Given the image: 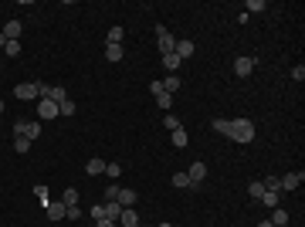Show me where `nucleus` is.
I'll return each instance as SVG.
<instances>
[{
	"label": "nucleus",
	"mask_w": 305,
	"mask_h": 227,
	"mask_svg": "<svg viewBox=\"0 0 305 227\" xmlns=\"http://www.w3.org/2000/svg\"><path fill=\"white\" fill-rule=\"evenodd\" d=\"M285 227H288V224H285Z\"/></svg>",
	"instance_id": "nucleus-48"
},
{
	"label": "nucleus",
	"mask_w": 305,
	"mask_h": 227,
	"mask_svg": "<svg viewBox=\"0 0 305 227\" xmlns=\"http://www.w3.org/2000/svg\"><path fill=\"white\" fill-rule=\"evenodd\" d=\"M58 105L55 102H48V98H38V119H58Z\"/></svg>",
	"instance_id": "nucleus-10"
},
{
	"label": "nucleus",
	"mask_w": 305,
	"mask_h": 227,
	"mask_svg": "<svg viewBox=\"0 0 305 227\" xmlns=\"http://www.w3.org/2000/svg\"><path fill=\"white\" fill-rule=\"evenodd\" d=\"M176 88H180V78L176 75H170L166 81H163V92H176Z\"/></svg>",
	"instance_id": "nucleus-33"
},
{
	"label": "nucleus",
	"mask_w": 305,
	"mask_h": 227,
	"mask_svg": "<svg viewBox=\"0 0 305 227\" xmlns=\"http://www.w3.org/2000/svg\"><path fill=\"white\" fill-rule=\"evenodd\" d=\"M261 183H265V190H275V193H282V176H275V173H271V176H265Z\"/></svg>",
	"instance_id": "nucleus-22"
},
{
	"label": "nucleus",
	"mask_w": 305,
	"mask_h": 227,
	"mask_svg": "<svg viewBox=\"0 0 305 227\" xmlns=\"http://www.w3.org/2000/svg\"><path fill=\"white\" fill-rule=\"evenodd\" d=\"M119 214H122V207H119L115 200H105V217H109V221H119Z\"/></svg>",
	"instance_id": "nucleus-25"
},
{
	"label": "nucleus",
	"mask_w": 305,
	"mask_h": 227,
	"mask_svg": "<svg viewBox=\"0 0 305 227\" xmlns=\"http://www.w3.org/2000/svg\"><path fill=\"white\" fill-rule=\"evenodd\" d=\"M268 221H271L275 227H285V224H288V214H285L282 207H275V210H271V217H268Z\"/></svg>",
	"instance_id": "nucleus-20"
},
{
	"label": "nucleus",
	"mask_w": 305,
	"mask_h": 227,
	"mask_svg": "<svg viewBox=\"0 0 305 227\" xmlns=\"http://www.w3.org/2000/svg\"><path fill=\"white\" fill-rule=\"evenodd\" d=\"M119 190H122V187H115V183H109V187H105V200H115V197H119Z\"/></svg>",
	"instance_id": "nucleus-37"
},
{
	"label": "nucleus",
	"mask_w": 305,
	"mask_h": 227,
	"mask_svg": "<svg viewBox=\"0 0 305 227\" xmlns=\"http://www.w3.org/2000/svg\"><path fill=\"white\" fill-rule=\"evenodd\" d=\"M44 210H48V217H51L55 224H58V221H65V214H68V207H65L61 200H55V204H48Z\"/></svg>",
	"instance_id": "nucleus-13"
},
{
	"label": "nucleus",
	"mask_w": 305,
	"mask_h": 227,
	"mask_svg": "<svg viewBox=\"0 0 305 227\" xmlns=\"http://www.w3.org/2000/svg\"><path fill=\"white\" fill-rule=\"evenodd\" d=\"M115 227H119V224H115Z\"/></svg>",
	"instance_id": "nucleus-46"
},
{
	"label": "nucleus",
	"mask_w": 305,
	"mask_h": 227,
	"mask_svg": "<svg viewBox=\"0 0 305 227\" xmlns=\"http://www.w3.org/2000/svg\"><path fill=\"white\" fill-rule=\"evenodd\" d=\"M156 44H159V55H173V48H176V38H173L163 24L156 27Z\"/></svg>",
	"instance_id": "nucleus-3"
},
{
	"label": "nucleus",
	"mask_w": 305,
	"mask_h": 227,
	"mask_svg": "<svg viewBox=\"0 0 305 227\" xmlns=\"http://www.w3.org/2000/svg\"><path fill=\"white\" fill-rule=\"evenodd\" d=\"M58 112H61V115H75V102H72V98H65V102L58 105Z\"/></svg>",
	"instance_id": "nucleus-32"
},
{
	"label": "nucleus",
	"mask_w": 305,
	"mask_h": 227,
	"mask_svg": "<svg viewBox=\"0 0 305 227\" xmlns=\"http://www.w3.org/2000/svg\"><path fill=\"white\" fill-rule=\"evenodd\" d=\"M105 173H109V180H115V176H122V166L119 163H105Z\"/></svg>",
	"instance_id": "nucleus-35"
},
{
	"label": "nucleus",
	"mask_w": 305,
	"mask_h": 227,
	"mask_svg": "<svg viewBox=\"0 0 305 227\" xmlns=\"http://www.w3.org/2000/svg\"><path fill=\"white\" fill-rule=\"evenodd\" d=\"M254 65H258V61H254V58H251V55H241V58H237V61H234V75L248 78L251 72H254Z\"/></svg>",
	"instance_id": "nucleus-7"
},
{
	"label": "nucleus",
	"mask_w": 305,
	"mask_h": 227,
	"mask_svg": "<svg viewBox=\"0 0 305 227\" xmlns=\"http://www.w3.org/2000/svg\"><path fill=\"white\" fill-rule=\"evenodd\" d=\"M88 214H92V221H95V224H98V221H105V204H95Z\"/></svg>",
	"instance_id": "nucleus-31"
},
{
	"label": "nucleus",
	"mask_w": 305,
	"mask_h": 227,
	"mask_svg": "<svg viewBox=\"0 0 305 227\" xmlns=\"http://www.w3.org/2000/svg\"><path fill=\"white\" fill-rule=\"evenodd\" d=\"M261 204H265V207H282V197H278V193H275V190H265V193H261Z\"/></svg>",
	"instance_id": "nucleus-15"
},
{
	"label": "nucleus",
	"mask_w": 305,
	"mask_h": 227,
	"mask_svg": "<svg viewBox=\"0 0 305 227\" xmlns=\"http://www.w3.org/2000/svg\"><path fill=\"white\" fill-rule=\"evenodd\" d=\"M3 55H7V58H17L20 55V41H7V44H3Z\"/></svg>",
	"instance_id": "nucleus-30"
},
{
	"label": "nucleus",
	"mask_w": 305,
	"mask_h": 227,
	"mask_svg": "<svg viewBox=\"0 0 305 227\" xmlns=\"http://www.w3.org/2000/svg\"><path fill=\"white\" fill-rule=\"evenodd\" d=\"M173 55L180 58V61H187V58L197 55V44H193V41H187V38H176V48H173Z\"/></svg>",
	"instance_id": "nucleus-6"
},
{
	"label": "nucleus",
	"mask_w": 305,
	"mask_h": 227,
	"mask_svg": "<svg viewBox=\"0 0 305 227\" xmlns=\"http://www.w3.org/2000/svg\"><path fill=\"white\" fill-rule=\"evenodd\" d=\"M61 204H65V207H75V204H78V190L68 187L65 193H61Z\"/></svg>",
	"instance_id": "nucleus-21"
},
{
	"label": "nucleus",
	"mask_w": 305,
	"mask_h": 227,
	"mask_svg": "<svg viewBox=\"0 0 305 227\" xmlns=\"http://www.w3.org/2000/svg\"><path fill=\"white\" fill-rule=\"evenodd\" d=\"M34 197H38V200H44V207L51 204V200H48V187H44V183H38V187H34Z\"/></svg>",
	"instance_id": "nucleus-34"
},
{
	"label": "nucleus",
	"mask_w": 305,
	"mask_h": 227,
	"mask_svg": "<svg viewBox=\"0 0 305 227\" xmlns=\"http://www.w3.org/2000/svg\"><path fill=\"white\" fill-rule=\"evenodd\" d=\"M115 204H119V207H136V190H119Z\"/></svg>",
	"instance_id": "nucleus-14"
},
{
	"label": "nucleus",
	"mask_w": 305,
	"mask_h": 227,
	"mask_svg": "<svg viewBox=\"0 0 305 227\" xmlns=\"http://www.w3.org/2000/svg\"><path fill=\"white\" fill-rule=\"evenodd\" d=\"M261 193H265V183H261V180H254V183L248 187V197H251V200H261Z\"/></svg>",
	"instance_id": "nucleus-27"
},
{
	"label": "nucleus",
	"mask_w": 305,
	"mask_h": 227,
	"mask_svg": "<svg viewBox=\"0 0 305 227\" xmlns=\"http://www.w3.org/2000/svg\"><path fill=\"white\" fill-rule=\"evenodd\" d=\"M187 176H190V187H200V183H204V176H207V163H200V159H197L190 170H187Z\"/></svg>",
	"instance_id": "nucleus-8"
},
{
	"label": "nucleus",
	"mask_w": 305,
	"mask_h": 227,
	"mask_svg": "<svg viewBox=\"0 0 305 227\" xmlns=\"http://www.w3.org/2000/svg\"><path fill=\"white\" fill-rule=\"evenodd\" d=\"M65 217H68V221H78V217H81V210H78V204H75V207H68V214H65Z\"/></svg>",
	"instance_id": "nucleus-39"
},
{
	"label": "nucleus",
	"mask_w": 305,
	"mask_h": 227,
	"mask_svg": "<svg viewBox=\"0 0 305 227\" xmlns=\"http://www.w3.org/2000/svg\"><path fill=\"white\" fill-rule=\"evenodd\" d=\"M170 183H173L176 190H187V187H190V176H187V173H173Z\"/></svg>",
	"instance_id": "nucleus-26"
},
{
	"label": "nucleus",
	"mask_w": 305,
	"mask_h": 227,
	"mask_svg": "<svg viewBox=\"0 0 305 227\" xmlns=\"http://www.w3.org/2000/svg\"><path fill=\"white\" fill-rule=\"evenodd\" d=\"M14 95H17L20 102H38L41 98V81H20L17 88H14Z\"/></svg>",
	"instance_id": "nucleus-2"
},
{
	"label": "nucleus",
	"mask_w": 305,
	"mask_h": 227,
	"mask_svg": "<svg viewBox=\"0 0 305 227\" xmlns=\"http://www.w3.org/2000/svg\"><path fill=\"white\" fill-rule=\"evenodd\" d=\"M302 180H305V173H285V176H282V190H288V193H292V190L302 187Z\"/></svg>",
	"instance_id": "nucleus-12"
},
{
	"label": "nucleus",
	"mask_w": 305,
	"mask_h": 227,
	"mask_svg": "<svg viewBox=\"0 0 305 227\" xmlns=\"http://www.w3.org/2000/svg\"><path fill=\"white\" fill-rule=\"evenodd\" d=\"M0 68H3V65H0Z\"/></svg>",
	"instance_id": "nucleus-45"
},
{
	"label": "nucleus",
	"mask_w": 305,
	"mask_h": 227,
	"mask_svg": "<svg viewBox=\"0 0 305 227\" xmlns=\"http://www.w3.org/2000/svg\"><path fill=\"white\" fill-rule=\"evenodd\" d=\"M0 112H3V102H0Z\"/></svg>",
	"instance_id": "nucleus-44"
},
{
	"label": "nucleus",
	"mask_w": 305,
	"mask_h": 227,
	"mask_svg": "<svg viewBox=\"0 0 305 227\" xmlns=\"http://www.w3.org/2000/svg\"><path fill=\"white\" fill-rule=\"evenodd\" d=\"M180 65H183V61H180V58H176V55H163V68H166L170 75H173V72H176V68H180Z\"/></svg>",
	"instance_id": "nucleus-24"
},
{
	"label": "nucleus",
	"mask_w": 305,
	"mask_h": 227,
	"mask_svg": "<svg viewBox=\"0 0 305 227\" xmlns=\"http://www.w3.org/2000/svg\"><path fill=\"white\" fill-rule=\"evenodd\" d=\"M150 92L152 95H163V81H150Z\"/></svg>",
	"instance_id": "nucleus-40"
},
{
	"label": "nucleus",
	"mask_w": 305,
	"mask_h": 227,
	"mask_svg": "<svg viewBox=\"0 0 305 227\" xmlns=\"http://www.w3.org/2000/svg\"><path fill=\"white\" fill-rule=\"evenodd\" d=\"M214 129L221 136H228L230 143H237V146H248L254 139V122L251 119H214Z\"/></svg>",
	"instance_id": "nucleus-1"
},
{
	"label": "nucleus",
	"mask_w": 305,
	"mask_h": 227,
	"mask_svg": "<svg viewBox=\"0 0 305 227\" xmlns=\"http://www.w3.org/2000/svg\"><path fill=\"white\" fill-rule=\"evenodd\" d=\"M105 58H109V61H122V58H126L122 44H105Z\"/></svg>",
	"instance_id": "nucleus-16"
},
{
	"label": "nucleus",
	"mask_w": 305,
	"mask_h": 227,
	"mask_svg": "<svg viewBox=\"0 0 305 227\" xmlns=\"http://www.w3.org/2000/svg\"><path fill=\"white\" fill-rule=\"evenodd\" d=\"M292 78L302 81V78H305V65H295V68H292Z\"/></svg>",
	"instance_id": "nucleus-38"
},
{
	"label": "nucleus",
	"mask_w": 305,
	"mask_h": 227,
	"mask_svg": "<svg viewBox=\"0 0 305 227\" xmlns=\"http://www.w3.org/2000/svg\"><path fill=\"white\" fill-rule=\"evenodd\" d=\"M159 227H173V224H159Z\"/></svg>",
	"instance_id": "nucleus-43"
},
{
	"label": "nucleus",
	"mask_w": 305,
	"mask_h": 227,
	"mask_svg": "<svg viewBox=\"0 0 305 227\" xmlns=\"http://www.w3.org/2000/svg\"><path fill=\"white\" fill-rule=\"evenodd\" d=\"M163 126H166V129H180V119H176V115H163Z\"/></svg>",
	"instance_id": "nucleus-36"
},
{
	"label": "nucleus",
	"mask_w": 305,
	"mask_h": 227,
	"mask_svg": "<svg viewBox=\"0 0 305 227\" xmlns=\"http://www.w3.org/2000/svg\"><path fill=\"white\" fill-rule=\"evenodd\" d=\"M14 136H27L31 143L41 136V122H24V119H17L14 122Z\"/></svg>",
	"instance_id": "nucleus-4"
},
{
	"label": "nucleus",
	"mask_w": 305,
	"mask_h": 227,
	"mask_svg": "<svg viewBox=\"0 0 305 227\" xmlns=\"http://www.w3.org/2000/svg\"><path fill=\"white\" fill-rule=\"evenodd\" d=\"M95 227H115V221H109V217H105V221H98Z\"/></svg>",
	"instance_id": "nucleus-41"
},
{
	"label": "nucleus",
	"mask_w": 305,
	"mask_h": 227,
	"mask_svg": "<svg viewBox=\"0 0 305 227\" xmlns=\"http://www.w3.org/2000/svg\"><path fill=\"white\" fill-rule=\"evenodd\" d=\"M85 173H88V176H98V173H105V159H88V163H85Z\"/></svg>",
	"instance_id": "nucleus-17"
},
{
	"label": "nucleus",
	"mask_w": 305,
	"mask_h": 227,
	"mask_svg": "<svg viewBox=\"0 0 305 227\" xmlns=\"http://www.w3.org/2000/svg\"><path fill=\"white\" fill-rule=\"evenodd\" d=\"M254 227H275V224H271V221H261V224H254Z\"/></svg>",
	"instance_id": "nucleus-42"
},
{
	"label": "nucleus",
	"mask_w": 305,
	"mask_h": 227,
	"mask_svg": "<svg viewBox=\"0 0 305 227\" xmlns=\"http://www.w3.org/2000/svg\"><path fill=\"white\" fill-rule=\"evenodd\" d=\"M122 38H126V31H122V27L115 24L112 31H109V38H105V44H122Z\"/></svg>",
	"instance_id": "nucleus-23"
},
{
	"label": "nucleus",
	"mask_w": 305,
	"mask_h": 227,
	"mask_svg": "<svg viewBox=\"0 0 305 227\" xmlns=\"http://www.w3.org/2000/svg\"><path fill=\"white\" fill-rule=\"evenodd\" d=\"M156 105H159V109H163V112H170V105H173V95H170V92L156 95Z\"/></svg>",
	"instance_id": "nucleus-29"
},
{
	"label": "nucleus",
	"mask_w": 305,
	"mask_h": 227,
	"mask_svg": "<svg viewBox=\"0 0 305 227\" xmlns=\"http://www.w3.org/2000/svg\"><path fill=\"white\" fill-rule=\"evenodd\" d=\"M115 224L119 227H139V214H136V207H122V214H119Z\"/></svg>",
	"instance_id": "nucleus-9"
},
{
	"label": "nucleus",
	"mask_w": 305,
	"mask_h": 227,
	"mask_svg": "<svg viewBox=\"0 0 305 227\" xmlns=\"http://www.w3.org/2000/svg\"><path fill=\"white\" fill-rule=\"evenodd\" d=\"M92 227H95V224H92Z\"/></svg>",
	"instance_id": "nucleus-47"
},
{
	"label": "nucleus",
	"mask_w": 305,
	"mask_h": 227,
	"mask_svg": "<svg viewBox=\"0 0 305 227\" xmlns=\"http://www.w3.org/2000/svg\"><path fill=\"white\" fill-rule=\"evenodd\" d=\"M31 150V139L27 136H14V152H27Z\"/></svg>",
	"instance_id": "nucleus-28"
},
{
	"label": "nucleus",
	"mask_w": 305,
	"mask_h": 227,
	"mask_svg": "<svg viewBox=\"0 0 305 227\" xmlns=\"http://www.w3.org/2000/svg\"><path fill=\"white\" fill-rule=\"evenodd\" d=\"M41 98H48V102H55V105H61V102L68 98V92H65L61 85H41Z\"/></svg>",
	"instance_id": "nucleus-5"
},
{
	"label": "nucleus",
	"mask_w": 305,
	"mask_h": 227,
	"mask_svg": "<svg viewBox=\"0 0 305 227\" xmlns=\"http://www.w3.org/2000/svg\"><path fill=\"white\" fill-rule=\"evenodd\" d=\"M261 10H268L265 0H248V3H244V14H248V17L251 14H261Z\"/></svg>",
	"instance_id": "nucleus-19"
},
{
	"label": "nucleus",
	"mask_w": 305,
	"mask_h": 227,
	"mask_svg": "<svg viewBox=\"0 0 305 227\" xmlns=\"http://www.w3.org/2000/svg\"><path fill=\"white\" fill-rule=\"evenodd\" d=\"M20 31H24V24H20V20H7L0 34H3V41H17V38H20Z\"/></svg>",
	"instance_id": "nucleus-11"
},
{
	"label": "nucleus",
	"mask_w": 305,
	"mask_h": 227,
	"mask_svg": "<svg viewBox=\"0 0 305 227\" xmlns=\"http://www.w3.org/2000/svg\"><path fill=\"white\" fill-rule=\"evenodd\" d=\"M173 146H176V150H183V146H187V143H190V136L183 133V126H180V129H173Z\"/></svg>",
	"instance_id": "nucleus-18"
}]
</instances>
